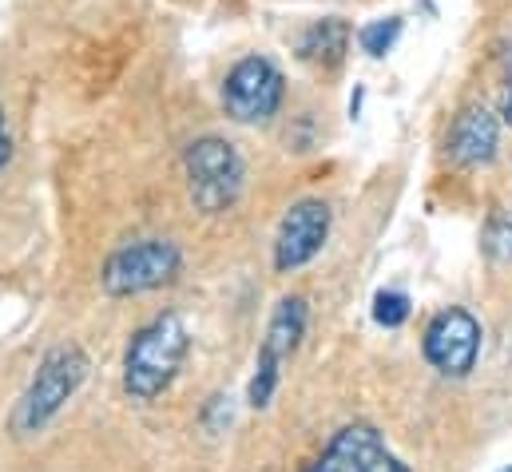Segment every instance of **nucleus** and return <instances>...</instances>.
<instances>
[{"instance_id":"9d476101","label":"nucleus","mask_w":512,"mask_h":472,"mask_svg":"<svg viewBox=\"0 0 512 472\" xmlns=\"http://www.w3.org/2000/svg\"><path fill=\"white\" fill-rule=\"evenodd\" d=\"M350 52V24L342 16H322L298 36V60L318 72H334Z\"/></svg>"},{"instance_id":"39448f33","label":"nucleus","mask_w":512,"mask_h":472,"mask_svg":"<svg viewBox=\"0 0 512 472\" xmlns=\"http://www.w3.org/2000/svg\"><path fill=\"white\" fill-rule=\"evenodd\" d=\"M481 338V322L465 306H449L425 326L421 354L441 377H469L481 361Z\"/></svg>"},{"instance_id":"0eeeda50","label":"nucleus","mask_w":512,"mask_h":472,"mask_svg":"<svg viewBox=\"0 0 512 472\" xmlns=\"http://www.w3.org/2000/svg\"><path fill=\"white\" fill-rule=\"evenodd\" d=\"M306 472H413V469L385 445V437L374 425L354 421V425H346V429H338L330 437V445L322 449V457Z\"/></svg>"},{"instance_id":"4468645a","label":"nucleus","mask_w":512,"mask_h":472,"mask_svg":"<svg viewBox=\"0 0 512 472\" xmlns=\"http://www.w3.org/2000/svg\"><path fill=\"white\" fill-rule=\"evenodd\" d=\"M409 314H413V306H409V294H401V290H382V294L374 298V322L385 326V330L405 326Z\"/></svg>"},{"instance_id":"1a4fd4ad","label":"nucleus","mask_w":512,"mask_h":472,"mask_svg":"<svg viewBox=\"0 0 512 472\" xmlns=\"http://www.w3.org/2000/svg\"><path fill=\"white\" fill-rule=\"evenodd\" d=\"M497 147H501V123L489 108H465L453 119L445 139V151L457 167H485L497 159Z\"/></svg>"},{"instance_id":"20e7f679","label":"nucleus","mask_w":512,"mask_h":472,"mask_svg":"<svg viewBox=\"0 0 512 472\" xmlns=\"http://www.w3.org/2000/svg\"><path fill=\"white\" fill-rule=\"evenodd\" d=\"M179 270H183V254L171 238H139L108 254L100 270V286L112 298H131V294H147L175 282Z\"/></svg>"},{"instance_id":"6ab92c4d","label":"nucleus","mask_w":512,"mask_h":472,"mask_svg":"<svg viewBox=\"0 0 512 472\" xmlns=\"http://www.w3.org/2000/svg\"><path fill=\"white\" fill-rule=\"evenodd\" d=\"M505 472H512V465H509V469H505Z\"/></svg>"},{"instance_id":"f03ea898","label":"nucleus","mask_w":512,"mask_h":472,"mask_svg":"<svg viewBox=\"0 0 512 472\" xmlns=\"http://www.w3.org/2000/svg\"><path fill=\"white\" fill-rule=\"evenodd\" d=\"M92 361L88 354L76 346V342H64V346H52L48 354L40 357L20 405H16V433H40L72 397L76 389L84 385Z\"/></svg>"},{"instance_id":"a211bd4d","label":"nucleus","mask_w":512,"mask_h":472,"mask_svg":"<svg viewBox=\"0 0 512 472\" xmlns=\"http://www.w3.org/2000/svg\"><path fill=\"white\" fill-rule=\"evenodd\" d=\"M501 116H505V123L512 127V80H509V92H505V108H501Z\"/></svg>"},{"instance_id":"f3484780","label":"nucleus","mask_w":512,"mask_h":472,"mask_svg":"<svg viewBox=\"0 0 512 472\" xmlns=\"http://www.w3.org/2000/svg\"><path fill=\"white\" fill-rule=\"evenodd\" d=\"M8 155H12V139H8V127H4V116H0V167L8 163Z\"/></svg>"},{"instance_id":"423d86ee","label":"nucleus","mask_w":512,"mask_h":472,"mask_svg":"<svg viewBox=\"0 0 512 472\" xmlns=\"http://www.w3.org/2000/svg\"><path fill=\"white\" fill-rule=\"evenodd\" d=\"M286 96L282 72L266 56H247L239 60L227 80H223V108L235 123H266L278 116Z\"/></svg>"},{"instance_id":"7ed1b4c3","label":"nucleus","mask_w":512,"mask_h":472,"mask_svg":"<svg viewBox=\"0 0 512 472\" xmlns=\"http://www.w3.org/2000/svg\"><path fill=\"white\" fill-rule=\"evenodd\" d=\"M183 167H187V195L203 215H223L239 203L247 167H243L235 143H227L219 135H203L187 147Z\"/></svg>"},{"instance_id":"f257e3e1","label":"nucleus","mask_w":512,"mask_h":472,"mask_svg":"<svg viewBox=\"0 0 512 472\" xmlns=\"http://www.w3.org/2000/svg\"><path fill=\"white\" fill-rule=\"evenodd\" d=\"M191 350L187 322L179 314H159L147 326L131 334L128 354H124V389L135 401H155L159 393L171 389L179 377L183 361Z\"/></svg>"},{"instance_id":"9b49d317","label":"nucleus","mask_w":512,"mask_h":472,"mask_svg":"<svg viewBox=\"0 0 512 472\" xmlns=\"http://www.w3.org/2000/svg\"><path fill=\"white\" fill-rule=\"evenodd\" d=\"M306 318H310L306 298L286 294V298L274 306L270 322H266V338H262L258 354L270 357V361H278V365H282L286 357H294V350H298L302 338H306Z\"/></svg>"},{"instance_id":"2eb2a0df","label":"nucleus","mask_w":512,"mask_h":472,"mask_svg":"<svg viewBox=\"0 0 512 472\" xmlns=\"http://www.w3.org/2000/svg\"><path fill=\"white\" fill-rule=\"evenodd\" d=\"M278 361H270V357L258 354L255 361V377H251V385H247V401L255 405V409H266L270 401H274V389H278Z\"/></svg>"},{"instance_id":"6e6552de","label":"nucleus","mask_w":512,"mask_h":472,"mask_svg":"<svg viewBox=\"0 0 512 472\" xmlns=\"http://www.w3.org/2000/svg\"><path fill=\"white\" fill-rule=\"evenodd\" d=\"M326 238H330V207L322 199L294 203L282 215L278 235H274V270L278 274L302 270L306 262L318 258V250L326 246Z\"/></svg>"},{"instance_id":"dca6fc26","label":"nucleus","mask_w":512,"mask_h":472,"mask_svg":"<svg viewBox=\"0 0 512 472\" xmlns=\"http://www.w3.org/2000/svg\"><path fill=\"white\" fill-rule=\"evenodd\" d=\"M203 425H207V433H223V425H231V397H223V393H215V397L207 401V413H203Z\"/></svg>"},{"instance_id":"ddd939ff","label":"nucleus","mask_w":512,"mask_h":472,"mask_svg":"<svg viewBox=\"0 0 512 472\" xmlns=\"http://www.w3.org/2000/svg\"><path fill=\"white\" fill-rule=\"evenodd\" d=\"M485 254H489V262H497V266H509L512 262V215H493L489 219V227H485Z\"/></svg>"},{"instance_id":"f8f14e48","label":"nucleus","mask_w":512,"mask_h":472,"mask_svg":"<svg viewBox=\"0 0 512 472\" xmlns=\"http://www.w3.org/2000/svg\"><path fill=\"white\" fill-rule=\"evenodd\" d=\"M397 36H401V16H385V20H370V24L358 32V44H362L366 56L382 60L385 52L397 44Z\"/></svg>"}]
</instances>
